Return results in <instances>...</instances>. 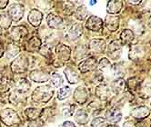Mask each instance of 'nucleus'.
I'll list each match as a JSON object with an SVG mask.
<instances>
[{"label": "nucleus", "mask_w": 151, "mask_h": 127, "mask_svg": "<svg viewBox=\"0 0 151 127\" xmlns=\"http://www.w3.org/2000/svg\"><path fill=\"white\" fill-rule=\"evenodd\" d=\"M82 33H83V26L80 23H78L71 26L68 32V36L72 40H76L82 35Z\"/></svg>", "instance_id": "obj_27"}, {"label": "nucleus", "mask_w": 151, "mask_h": 127, "mask_svg": "<svg viewBox=\"0 0 151 127\" xmlns=\"http://www.w3.org/2000/svg\"><path fill=\"white\" fill-rule=\"evenodd\" d=\"M111 90L115 93H121L123 92L126 91L127 88V83L123 78H119V79H116L111 83Z\"/></svg>", "instance_id": "obj_17"}, {"label": "nucleus", "mask_w": 151, "mask_h": 127, "mask_svg": "<svg viewBox=\"0 0 151 127\" xmlns=\"http://www.w3.org/2000/svg\"><path fill=\"white\" fill-rule=\"evenodd\" d=\"M121 53V43L119 40H113L107 46V54L113 59H117Z\"/></svg>", "instance_id": "obj_7"}, {"label": "nucleus", "mask_w": 151, "mask_h": 127, "mask_svg": "<svg viewBox=\"0 0 151 127\" xmlns=\"http://www.w3.org/2000/svg\"><path fill=\"white\" fill-rule=\"evenodd\" d=\"M135 36L130 29H124L120 34V43L121 45H128L131 44L134 40Z\"/></svg>", "instance_id": "obj_24"}, {"label": "nucleus", "mask_w": 151, "mask_h": 127, "mask_svg": "<svg viewBox=\"0 0 151 127\" xmlns=\"http://www.w3.org/2000/svg\"><path fill=\"white\" fill-rule=\"evenodd\" d=\"M122 118V113L118 108H110L106 113V121L111 124H116L120 122Z\"/></svg>", "instance_id": "obj_5"}, {"label": "nucleus", "mask_w": 151, "mask_h": 127, "mask_svg": "<svg viewBox=\"0 0 151 127\" xmlns=\"http://www.w3.org/2000/svg\"><path fill=\"white\" fill-rule=\"evenodd\" d=\"M86 27L90 31L99 32L103 28V20L99 16H91L88 18L86 22Z\"/></svg>", "instance_id": "obj_4"}, {"label": "nucleus", "mask_w": 151, "mask_h": 127, "mask_svg": "<svg viewBox=\"0 0 151 127\" xmlns=\"http://www.w3.org/2000/svg\"><path fill=\"white\" fill-rule=\"evenodd\" d=\"M42 18H43V15L39 10L36 8L30 10V12L28 14V21L33 26H38L41 23Z\"/></svg>", "instance_id": "obj_13"}, {"label": "nucleus", "mask_w": 151, "mask_h": 127, "mask_svg": "<svg viewBox=\"0 0 151 127\" xmlns=\"http://www.w3.org/2000/svg\"><path fill=\"white\" fill-rule=\"evenodd\" d=\"M8 5V1H0V9H4Z\"/></svg>", "instance_id": "obj_44"}, {"label": "nucleus", "mask_w": 151, "mask_h": 127, "mask_svg": "<svg viewBox=\"0 0 151 127\" xmlns=\"http://www.w3.org/2000/svg\"><path fill=\"white\" fill-rule=\"evenodd\" d=\"M138 93L140 94V96L147 98L151 95V82L149 81H145L141 82L140 86L138 87Z\"/></svg>", "instance_id": "obj_23"}, {"label": "nucleus", "mask_w": 151, "mask_h": 127, "mask_svg": "<svg viewBox=\"0 0 151 127\" xmlns=\"http://www.w3.org/2000/svg\"><path fill=\"white\" fill-rule=\"evenodd\" d=\"M91 127H107L106 119L102 117H96L91 123Z\"/></svg>", "instance_id": "obj_40"}, {"label": "nucleus", "mask_w": 151, "mask_h": 127, "mask_svg": "<svg viewBox=\"0 0 151 127\" xmlns=\"http://www.w3.org/2000/svg\"><path fill=\"white\" fill-rule=\"evenodd\" d=\"M27 66H28L27 59L26 58V56H21L12 63L11 68L14 73H22V72L26 71Z\"/></svg>", "instance_id": "obj_8"}, {"label": "nucleus", "mask_w": 151, "mask_h": 127, "mask_svg": "<svg viewBox=\"0 0 151 127\" xmlns=\"http://www.w3.org/2000/svg\"><path fill=\"white\" fill-rule=\"evenodd\" d=\"M96 59L94 57H88L87 59H85L78 65V68L81 71V73H87L92 71L96 68Z\"/></svg>", "instance_id": "obj_10"}, {"label": "nucleus", "mask_w": 151, "mask_h": 127, "mask_svg": "<svg viewBox=\"0 0 151 127\" xmlns=\"http://www.w3.org/2000/svg\"><path fill=\"white\" fill-rule=\"evenodd\" d=\"M29 77L31 80H33L34 82L37 83H42V82H46L50 78V76L48 73L43 72L41 70H35L32 71L29 75Z\"/></svg>", "instance_id": "obj_15"}, {"label": "nucleus", "mask_w": 151, "mask_h": 127, "mask_svg": "<svg viewBox=\"0 0 151 127\" xmlns=\"http://www.w3.org/2000/svg\"><path fill=\"white\" fill-rule=\"evenodd\" d=\"M75 119H76V122L78 123L80 125H85L88 123V120H89L88 113L84 110H78L75 115Z\"/></svg>", "instance_id": "obj_29"}, {"label": "nucleus", "mask_w": 151, "mask_h": 127, "mask_svg": "<svg viewBox=\"0 0 151 127\" xmlns=\"http://www.w3.org/2000/svg\"><path fill=\"white\" fill-rule=\"evenodd\" d=\"M26 114L30 120H36L41 115V111L36 108H28L26 110Z\"/></svg>", "instance_id": "obj_34"}, {"label": "nucleus", "mask_w": 151, "mask_h": 127, "mask_svg": "<svg viewBox=\"0 0 151 127\" xmlns=\"http://www.w3.org/2000/svg\"><path fill=\"white\" fill-rule=\"evenodd\" d=\"M27 34V29L23 26H17L11 29L9 32V37L14 41H19Z\"/></svg>", "instance_id": "obj_9"}, {"label": "nucleus", "mask_w": 151, "mask_h": 127, "mask_svg": "<svg viewBox=\"0 0 151 127\" xmlns=\"http://www.w3.org/2000/svg\"><path fill=\"white\" fill-rule=\"evenodd\" d=\"M4 46H3V45L0 43V57H2V56L4 55Z\"/></svg>", "instance_id": "obj_45"}, {"label": "nucleus", "mask_w": 151, "mask_h": 127, "mask_svg": "<svg viewBox=\"0 0 151 127\" xmlns=\"http://www.w3.org/2000/svg\"><path fill=\"white\" fill-rule=\"evenodd\" d=\"M105 24L109 31L115 32L118 29V26H119V17L117 16H113V15L107 16L105 20Z\"/></svg>", "instance_id": "obj_14"}, {"label": "nucleus", "mask_w": 151, "mask_h": 127, "mask_svg": "<svg viewBox=\"0 0 151 127\" xmlns=\"http://www.w3.org/2000/svg\"><path fill=\"white\" fill-rule=\"evenodd\" d=\"M30 86H31L30 83L27 79H21L17 83V89L16 90L21 93H26L29 90Z\"/></svg>", "instance_id": "obj_30"}, {"label": "nucleus", "mask_w": 151, "mask_h": 127, "mask_svg": "<svg viewBox=\"0 0 151 127\" xmlns=\"http://www.w3.org/2000/svg\"><path fill=\"white\" fill-rule=\"evenodd\" d=\"M123 6L122 1H117V0H113L107 3V12L109 14H117L121 11Z\"/></svg>", "instance_id": "obj_26"}, {"label": "nucleus", "mask_w": 151, "mask_h": 127, "mask_svg": "<svg viewBox=\"0 0 151 127\" xmlns=\"http://www.w3.org/2000/svg\"><path fill=\"white\" fill-rule=\"evenodd\" d=\"M11 26V18L6 14L0 15V27L4 29H8V27Z\"/></svg>", "instance_id": "obj_33"}, {"label": "nucleus", "mask_w": 151, "mask_h": 127, "mask_svg": "<svg viewBox=\"0 0 151 127\" xmlns=\"http://www.w3.org/2000/svg\"><path fill=\"white\" fill-rule=\"evenodd\" d=\"M150 46H151V40H150Z\"/></svg>", "instance_id": "obj_50"}, {"label": "nucleus", "mask_w": 151, "mask_h": 127, "mask_svg": "<svg viewBox=\"0 0 151 127\" xmlns=\"http://www.w3.org/2000/svg\"><path fill=\"white\" fill-rule=\"evenodd\" d=\"M112 94L111 88L106 83H101L99 86H96V97H99L102 101H106L109 99Z\"/></svg>", "instance_id": "obj_6"}, {"label": "nucleus", "mask_w": 151, "mask_h": 127, "mask_svg": "<svg viewBox=\"0 0 151 127\" xmlns=\"http://www.w3.org/2000/svg\"><path fill=\"white\" fill-rule=\"evenodd\" d=\"M65 75H66V77L70 83H77L78 82V79H79L78 73L72 67L68 66L65 70Z\"/></svg>", "instance_id": "obj_28"}, {"label": "nucleus", "mask_w": 151, "mask_h": 127, "mask_svg": "<svg viewBox=\"0 0 151 127\" xmlns=\"http://www.w3.org/2000/svg\"><path fill=\"white\" fill-rule=\"evenodd\" d=\"M127 87L129 88L130 91H136L138 89L140 83H141V81L139 80L138 77H132V78H129L127 80Z\"/></svg>", "instance_id": "obj_31"}, {"label": "nucleus", "mask_w": 151, "mask_h": 127, "mask_svg": "<svg viewBox=\"0 0 151 127\" xmlns=\"http://www.w3.org/2000/svg\"><path fill=\"white\" fill-rule=\"evenodd\" d=\"M129 3H131V4H136V5H137V4H140V1H129Z\"/></svg>", "instance_id": "obj_46"}, {"label": "nucleus", "mask_w": 151, "mask_h": 127, "mask_svg": "<svg viewBox=\"0 0 151 127\" xmlns=\"http://www.w3.org/2000/svg\"><path fill=\"white\" fill-rule=\"evenodd\" d=\"M145 54V50L142 46L139 45H135L132 46L129 51V58L131 60H137L144 56Z\"/></svg>", "instance_id": "obj_19"}, {"label": "nucleus", "mask_w": 151, "mask_h": 127, "mask_svg": "<svg viewBox=\"0 0 151 127\" xmlns=\"http://www.w3.org/2000/svg\"><path fill=\"white\" fill-rule=\"evenodd\" d=\"M53 94L54 91L49 86H39L32 94V99L37 103H47L53 97Z\"/></svg>", "instance_id": "obj_1"}, {"label": "nucleus", "mask_w": 151, "mask_h": 127, "mask_svg": "<svg viewBox=\"0 0 151 127\" xmlns=\"http://www.w3.org/2000/svg\"><path fill=\"white\" fill-rule=\"evenodd\" d=\"M47 22L49 27L57 29L63 24V20L59 16L51 13L47 16Z\"/></svg>", "instance_id": "obj_20"}, {"label": "nucleus", "mask_w": 151, "mask_h": 127, "mask_svg": "<svg viewBox=\"0 0 151 127\" xmlns=\"http://www.w3.org/2000/svg\"><path fill=\"white\" fill-rule=\"evenodd\" d=\"M24 11L25 10H24L23 5H21L19 3H16V4H13L9 6L8 11H7V15L12 20L19 21L21 18L23 17Z\"/></svg>", "instance_id": "obj_3"}, {"label": "nucleus", "mask_w": 151, "mask_h": 127, "mask_svg": "<svg viewBox=\"0 0 151 127\" xmlns=\"http://www.w3.org/2000/svg\"><path fill=\"white\" fill-rule=\"evenodd\" d=\"M132 24H130V26H131V28H132V32L133 31H135L137 34H138V35H141L143 32H144V27H143V25L140 23V22H138L137 20H133L132 21Z\"/></svg>", "instance_id": "obj_36"}, {"label": "nucleus", "mask_w": 151, "mask_h": 127, "mask_svg": "<svg viewBox=\"0 0 151 127\" xmlns=\"http://www.w3.org/2000/svg\"><path fill=\"white\" fill-rule=\"evenodd\" d=\"M149 114H150V110L148 109V107L144 106V105L136 107L131 113V115L137 120H144L145 118L148 117Z\"/></svg>", "instance_id": "obj_12"}, {"label": "nucleus", "mask_w": 151, "mask_h": 127, "mask_svg": "<svg viewBox=\"0 0 151 127\" xmlns=\"http://www.w3.org/2000/svg\"><path fill=\"white\" fill-rule=\"evenodd\" d=\"M0 117H1L2 122L7 126H11L13 124H17L20 123L19 116L12 109L3 110L1 113H0Z\"/></svg>", "instance_id": "obj_2"}, {"label": "nucleus", "mask_w": 151, "mask_h": 127, "mask_svg": "<svg viewBox=\"0 0 151 127\" xmlns=\"http://www.w3.org/2000/svg\"><path fill=\"white\" fill-rule=\"evenodd\" d=\"M96 3V1H92V2H90V5H95Z\"/></svg>", "instance_id": "obj_48"}, {"label": "nucleus", "mask_w": 151, "mask_h": 127, "mask_svg": "<svg viewBox=\"0 0 151 127\" xmlns=\"http://www.w3.org/2000/svg\"><path fill=\"white\" fill-rule=\"evenodd\" d=\"M111 63L109 59L106 58H102L99 61V71L100 72V73L103 76V77L106 75H109V73H111Z\"/></svg>", "instance_id": "obj_21"}, {"label": "nucleus", "mask_w": 151, "mask_h": 127, "mask_svg": "<svg viewBox=\"0 0 151 127\" xmlns=\"http://www.w3.org/2000/svg\"><path fill=\"white\" fill-rule=\"evenodd\" d=\"M88 15V10L87 8H86L85 6H80L78 7L77 11H76V16H77L78 19L79 20H83L86 18V16H87Z\"/></svg>", "instance_id": "obj_37"}, {"label": "nucleus", "mask_w": 151, "mask_h": 127, "mask_svg": "<svg viewBox=\"0 0 151 127\" xmlns=\"http://www.w3.org/2000/svg\"><path fill=\"white\" fill-rule=\"evenodd\" d=\"M148 26H149V27L151 28V16H150L149 18H148Z\"/></svg>", "instance_id": "obj_47"}, {"label": "nucleus", "mask_w": 151, "mask_h": 127, "mask_svg": "<svg viewBox=\"0 0 151 127\" xmlns=\"http://www.w3.org/2000/svg\"><path fill=\"white\" fill-rule=\"evenodd\" d=\"M71 93V89L69 86H64L60 88L58 92V98L59 100H64L66 99Z\"/></svg>", "instance_id": "obj_35"}, {"label": "nucleus", "mask_w": 151, "mask_h": 127, "mask_svg": "<svg viewBox=\"0 0 151 127\" xmlns=\"http://www.w3.org/2000/svg\"><path fill=\"white\" fill-rule=\"evenodd\" d=\"M1 33H2V32H1V28H0V36H1Z\"/></svg>", "instance_id": "obj_49"}, {"label": "nucleus", "mask_w": 151, "mask_h": 127, "mask_svg": "<svg viewBox=\"0 0 151 127\" xmlns=\"http://www.w3.org/2000/svg\"><path fill=\"white\" fill-rule=\"evenodd\" d=\"M106 47V42H105V40H103L101 38L93 39L89 43V50L94 53H99H99H103L105 51Z\"/></svg>", "instance_id": "obj_11"}, {"label": "nucleus", "mask_w": 151, "mask_h": 127, "mask_svg": "<svg viewBox=\"0 0 151 127\" xmlns=\"http://www.w3.org/2000/svg\"><path fill=\"white\" fill-rule=\"evenodd\" d=\"M10 82L6 78H0V93H6L10 89Z\"/></svg>", "instance_id": "obj_39"}, {"label": "nucleus", "mask_w": 151, "mask_h": 127, "mask_svg": "<svg viewBox=\"0 0 151 127\" xmlns=\"http://www.w3.org/2000/svg\"><path fill=\"white\" fill-rule=\"evenodd\" d=\"M59 127H76V125L74 124V123H72L70 121H67V122L63 123Z\"/></svg>", "instance_id": "obj_42"}, {"label": "nucleus", "mask_w": 151, "mask_h": 127, "mask_svg": "<svg viewBox=\"0 0 151 127\" xmlns=\"http://www.w3.org/2000/svg\"><path fill=\"white\" fill-rule=\"evenodd\" d=\"M50 79H51V83L55 87H59L63 83V79H62L61 76H59L58 73H53V75L50 76Z\"/></svg>", "instance_id": "obj_38"}, {"label": "nucleus", "mask_w": 151, "mask_h": 127, "mask_svg": "<svg viewBox=\"0 0 151 127\" xmlns=\"http://www.w3.org/2000/svg\"><path fill=\"white\" fill-rule=\"evenodd\" d=\"M123 127H137L134 123H132L131 121H127L126 123H124Z\"/></svg>", "instance_id": "obj_43"}, {"label": "nucleus", "mask_w": 151, "mask_h": 127, "mask_svg": "<svg viewBox=\"0 0 151 127\" xmlns=\"http://www.w3.org/2000/svg\"><path fill=\"white\" fill-rule=\"evenodd\" d=\"M74 98H75L76 102L78 103H81V104L85 103L88 98V93L87 89L84 87H78L75 91Z\"/></svg>", "instance_id": "obj_18"}, {"label": "nucleus", "mask_w": 151, "mask_h": 127, "mask_svg": "<svg viewBox=\"0 0 151 127\" xmlns=\"http://www.w3.org/2000/svg\"><path fill=\"white\" fill-rule=\"evenodd\" d=\"M57 55L60 61H67L70 56V49L63 44H58L57 46Z\"/></svg>", "instance_id": "obj_16"}, {"label": "nucleus", "mask_w": 151, "mask_h": 127, "mask_svg": "<svg viewBox=\"0 0 151 127\" xmlns=\"http://www.w3.org/2000/svg\"><path fill=\"white\" fill-rule=\"evenodd\" d=\"M74 107H75L74 105H70V106L63 109L62 113H63V115L65 116V117H68V116H71L74 113V111H73Z\"/></svg>", "instance_id": "obj_41"}, {"label": "nucleus", "mask_w": 151, "mask_h": 127, "mask_svg": "<svg viewBox=\"0 0 151 127\" xmlns=\"http://www.w3.org/2000/svg\"><path fill=\"white\" fill-rule=\"evenodd\" d=\"M111 73L116 79L123 78L126 76V69L121 63H115L111 66Z\"/></svg>", "instance_id": "obj_25"}, {"label": "nucleus", "mask_w": 151, "mask_h": 127, "mask_svg": "<svg viewBox=\"0 0 151 127\" xmlns=\"http://www.w3.org/2000/svg\"><path fill=\"white\" fill-rule=\"evenodd\" d=\"M41 47V41L38 37L33 36L30 38L26 45V48L29 52H37Z\"/></svg>", "instance_id": "obj_22"}, {"label": "nucleus", "mask_w": 151, "mask_h": 127, "mask_svg": "<svg viewBox=\"0 0 151 127\" xmlns=\"http://www.w3.org/2000/svg\"><path fill=\"white\" fill-rule=\"evenodd\" d=\"M19 53V47L14 44H10L7 46V50H6V58L11 59L14 58Z\"/></svg>", "instance_id": "obj_32"}]
</instances>
